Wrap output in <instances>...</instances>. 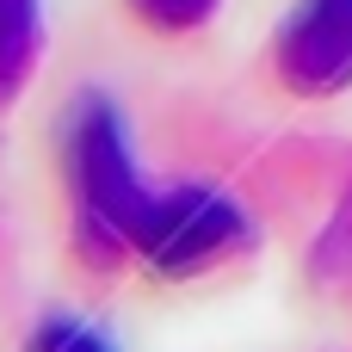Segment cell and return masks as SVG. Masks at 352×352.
Returning a JSON list of instances; mask_svg holds the SVG:
<instances>
[{
    "label": "cell",
    "instance_id": "obj_1",
    "mask_svg": "<svg viewBox=\"0 0 352 352\" xmlns=\"http://www.w3.org/2000/svg\"><path fill=\"white\" fill-rule=\"evenodd\" d=\"M62 161H68V217H74V248L87 266H111L118 254H136V229L148 210V186L130 161V136L111 99L80 93L68 136H62Z\"/></svg>",
    "mask_w": 352,
    "mask_h": 352
},
{
    "label": "cell",
    "instance_id": "obj_2",
    "mask_svg": "<svg viewBox=\"0 0 352 352\" xmlns=\"http://www.w3.org/2000/svg\"><path fill=\"white\" fill-rule=\"evenodd\" d=\"M241 241H248V217L217 186H167V192H155L148 210H142V229H136V254L167 278L210 272L229 254H241Z\"/></svg>",
    "mask_w": 352,
    "mask_h": 352
},
{
    "label": "cell",
    "instance_id": "obj_3",
    "mask_svg": "<svg viewBox=\"0 0 352 352\" xmlns=\"http://www.w3.org/2000/svg\"><path fill=\"white\" fill-rule=\"evenodd\" d=\"M278 80L303 99H328L352 87V0H297L272 43Z\"/></svg>",
    "mask_w": 352,
    "mask_h": 352
},
{
    "label": "cell",
    "instance_id": "obj_4",
    "mask_svg": "<svg viewBox=\"0 0 352 352\" xmlns=\"http://www.w3.org/2000/svg\"><path fill=\"white\" fill-rule=\"evenodd\" d=\"M43 43V0H0V105L19 99V87L37 68Z\"/></svg>",
    "mask_w": 352,
    "mask_h": 352
},
{
    "label": "cell",
    "instance_id": "obj_5",
    "mask_svg": "<svg viewBox=\"0 0 352 352\" xmlns=\"http://www.w3.org/2000/svg\"><path fill=\"white\" fill-rule=\"evenodd\" d=\"M309 272H316V285H328V291H352V192L334 204L328 229L316 235V248H309Z\"/></svg>",
    "mask_w": 352,
    "mask_h": 352
},
{
    "label": "cell",
    "instance_id": "obj_6",
    "mask_svg": "<svg viewBox=\"0 0 352 352\" xmlns=\"http://www.w3.org/2000/svg\"><path fill=\"white\" fill-rule=\"evenodd\" d=\"M25 352H111V340H105L99 328L74 322V316H50V322H37V328H31Z\"/></svg>",
    "mask_w": 352,
    "mask_h": 352
},
{
    "label": "cell",
    "instance_id": "obj_7",
    "mask_svg": "<svg viewBox=\"0 0 352 352\" xmlns=\"http://www.w3.org/2000/svg\"><path fill=\"white\" fill-rule=\"evenodd\" d=\"M130 12L155 31H192L217 12V0H130Z\"/></svg>",
    "mask_w": 352,
    "mask_h": 352
}]
</instances>
